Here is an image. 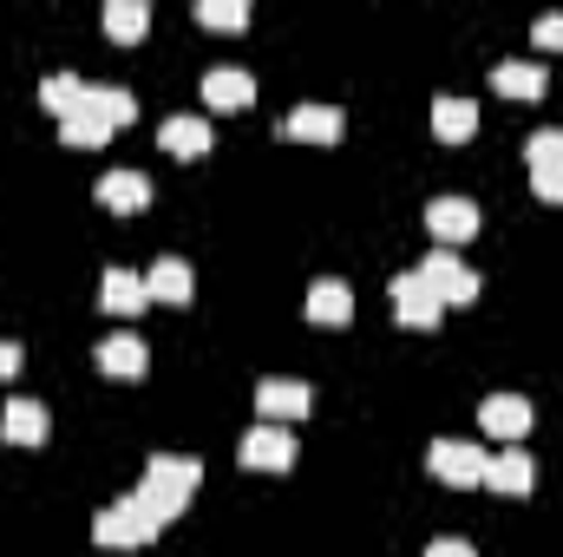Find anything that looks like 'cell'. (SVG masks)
Masks as SVG:
<instances>
[{"instance_id":"cell-9","label":"cell","mask_w":563,"mask_h":557,"mask_svg":"<svg viewBox=\"0 0 563 557\" xmlns=\"http://www.w3.org/2000/svg\"><path fill=\"white\" fill-rule=\"evenodd\" d=\"M203 106L210 112H243V106H256V79L243 66H210L203 73Z\"/></svg>"},{"instance_id":"cell-11","label":"cell","mask_w":563,"mask_h":557,"mask_svg":"<svg viewBox=\"0 0 563 557\" xmlns=\"http://www.w3.org/2000/svg\"><path fill=\"white\" fill-rule=\"evenodd\" d=\"M341 132H347V119L334 106H295L282 119V139H295V144H334Z\"/></svg>"},{"instance_id":"cell-8","label":"cell","mask_w":563,"mask_h":557,"mask_svg":"<svg viewBox=\"0 0 563 557\" xmlns=\"http://www.w3.org/2000/svg\"><path fill=\"white\" fill-rule=\"evenodd\" d=\"M308 407H314V387H308V381H263V387H256V414L269 419V426L308 419Z\"/></svg>"},{"instance_id":"cell-22","label":"cell","mask_w":563,"mask_h":557,"mask_svg":"<svg viewBox=\"0 0 563 557\" xmlns=\"http://www.w3.org/2000/svg\"><path fill=\"white\" fill-rule=\"evenodd\" d=\"M492 86H498L505 99H544V66H531V59H505V66L492 73Z\"/></svg>"},{"instance_id":"cell-30","label":"cell","mask_w":563,"mask_h":557,"mask_svg":"<svg viewBox=\"0 0 563 557\" xmlns=\"http://www.w3.org/2000/svg\"><path fill=\"white\" fill-rule=\"evenodd\" d=\"M426 557H478V551H472L465 538H432V545H426Z\"/></svg>"},{"instance_id":"cell-12","label":"cell","mask_w":563,"mask_h":557,"mask_svg":"<svg viewBox=\"0 0 563 557\" xmlns=\"http://www.w3.org/2000/svg\"><path fill=\"white\" fill-rule=\"evenodd\" d=\"M478 426H485L492 439H525V433H531V401H525V394H485Z\"/></svg>"},{"instance_id":"cell-5","label":"cell","mask_w":563,"mask_h":557,"mask_svg":"<svg viewBox=\"0 0 563 557\" xmlns=\"http://www.w3.org/2000/svg\"><path fill=\"white\" fill-rule=\"evenodd\" d=\"M394 315H400V328H439L445 321V302L426 288L420 270H407V276H394Z\"/></svg>"},{"instance_id":"cell-31","label":"cell","mask_w":563,"mask_h":557,"mask_svg":"<svg viewBox=\"0 0 563 557\" xmlns=\"http://www.w3.org/2000/svg\"><path fill=\"white\" fill-rule=\"evenodd\" d=\"M20 374V341H0V381H13Z\"/></svg>"},{"instance_id":"cell-4","label":"cell","mask_w":563,"mask_h":557,"mask_svg":"<svg viewBox=\"0 0 563 557\" xmlns=\"http://www.w3.org/2000/svg\"><path fill=\"white\" fill-rule=\"evenodd\" d=\"M420 276H426V288H432L445 308H465V302L478 295V276H472V270H465L452 250H432V256L420 263Z\"/></svg>"},{"instance_id":"cell-29","label":"cell","mask_w":563,"mask_h":557,"mask_svg":"<svg viewBox=\"0 0 563 557\" xmlns=\"http://www.w3.org/2000/svg\"><path fill=\"white\" fill-rule=\"evenodd\" d=\"M531 190H538L544 204H563V164L558 171H531Z\"/></svg>"},{"instance_id":"cell-19","label":"cell","mask_w":563,"mask_h":557,"mask_svg":"<svg viewBox=\"0 0 563 557\" xmlns=\"http://www.w3.org/2000/svg\"><path fill=\"white\" fill-rule=\"evenodd\" d=\"M99 302H106V315H139L144 302H151V288H144V276H132V270H106V282H99Z\"/></svg>"},{"instance_id":"cell-6","label":"cell","mask_w":563,"mask_h":557,"mask_svg":"<svg viewBox=\"0 0 563 557\" xmlns=\"http://www.w3.org/2000/svg\"><path fill=\"white\" fill-rule=\"evenodd\" d=\"M243 466H250V472H288V466H295V433H288V426H269V419L250 426V433H243Z\"/></svg>"},{"instance_id":"cell-26","label":"cell","mask_w":563,"mask_h":557,"mask_svg":"<svg viewBox=\"0 0 563 557\" xmlns=\"http://www.w3.org/2000/svg\"><path fill=\"white\" fill-rule=\"evenodd\" d=\"M197 20L217 26V33H243L250 26V7L243 0H197Z\"/></svg>"},{"instance_id":"cell-1","label":"cell","mask_w":563,"mask_h":557,"mask_svg":"<svg viewBox=\"0 0 563 557\" xmlns=\"http://www.w3.org/2000/svg\"><path fill=\"white\" fill-rule=\"evenodd\" d=\"M197 485H203V459L197 452H151L144 479H139V505L157 525H177L184 505L197 499Z\"/></svg>"},{"instance_id":"cell-16","label":"cell","mask_w":563,"mask_h":557,"mask_svg":"<svg viewBox=\"0 0 563 557\" xmlns=\"http://www.w3.org/2000/svg\"><path fill=\"white\" fill-rule=\"evenodd\" d=\"M99 204L119 210V217H139L144 204H151V177L144 171H106L99 177Z\"/></svg>"},{"instance_id":"cell-21","label":"cell","mask_w":563,"mask_h":557,"mask_svg":"<svg viewBox=\"0 0 563 557\" xmlns=\"http://www.w3.org/2000/svg\"><path fill=\"white\" fill-rule=\"evenodd\" d=\"M157 144H164L170 157H203V151H210V125H203V119H164V125H157Z\"/></svg>"},{"instance_id":"cell-14","label":"cell","mask_w":563,"mask_h":557,"mask_svg":"<svg viewBox=\"0 0 563 557\" xmlns=\"http://www.w3.org/2000/svg\"><path fill=\"white\" fill-rule=\"evenodd\" d=\"M46 433H53V414L40 401H7V414H0V439L7 446H46Z\"/></svg>"},{"instance_id":"cell-15","label":"cell","mask_w":563,"mask_h":557,"mask_svg":"<svg viewBox=\"0 0 563 557\" xmlns=\"http://www.w3.org/2000/svg\"><path fill=\"white\" fill-rule=\"evenodd\" d=\"M308 321H321V328H347L354 321V288L341 276H321L308 288Z\"/></svg>"},{"instance_id":"cell-3","label":"cell","mask_w":563,"mask_h":557,"mask_svg":"<svg viewBox=\"0 0 563 557\" xmlns=\"http://www.w3.org/2000/svg\"><path fill=\"white\" fill-rule=\"evenodd\" d=\"M426 466H432V479L439 485H485V446H472V439H432V452H426Z\"/></svg>"},{"instance_id":"cell-23","label":"cell","mask_w":563,"mask_h":557,"mask_svg":"<svg viewBox=\"0 0 563 557\" xmlns=\"http://www.w3.org/2000/svg\"><path fill=\"white\" fill-rule=\"evenodd\" d=\"M106 33L119 40V46H132L151 33V7L144 0H106Z\"/></svg>"},{"instance_id":"cell-24","label":"cell","mask_w":563,"mask_h":557,"mask_svg":"<svg viewBox=\"0 0 563 557\" xmlns=\"http://www.w3.org/2000/svg\"><path fill=\"white\" fill-rule=\"evenodd\" d=\"M40 99H46V112H53V119H73V112H79V99H86V79H79V73H46Z\"/></svg>"},{"instance_id":"cell-18","label":"cell","mask_w":563,"mask_h":557,"mask_svg":"<svg viewBox=\"0 0 563 557\" xmlns=\"http://www.w3.org/2000/svg\"><path fill=\"white\" fill-rule=\"evenodd\" d=\"M79 112H92V119H106V125L119 132V125H132V119H139V99H132L125 86H92V79H86V99H79Z\"/></svg>"},{"instance_id":"cell-25","label":"cell","mask_w":563,"mask_h":557,"mask_svg":"<svg viewBox=\"0 0 563 557\" xmlns=\"http://www.w3.org/2000/svg\"><path fill=\"white\" fill-rule=\"evenodd\" d=\"M59 139L73 144V151H99V144L112 139V125L92 119V112H73V119H59Z\"/></svg>"},{"instance_id":"cell-27","label":"cell","mask_w":563,"mask_h":557,"mask_svg":"<svg viewBox=\"0 0 563 557\" xmlns=\"http://www.w3.org/2000/svg\"><path fill=\"white\" fill-rule=\"evenodd\" d=\"M525 157H531V171H558V164H563V132H558V125H551V132H531Z\"/></svg>"},{"instance_id":"cell-28","label":"cell","mask_w":563,"mask_h":557,"mask_svg":"<svg viewBox=\"0 0 563 557\" xmlns=\"http://www.w3.org/2000/svg\"><path fill=\"white\" fill-rule=\"evenodd\" d=\"M531 40H538L544 53H563V13H544V20L531 26Z\"/></svg>"},{"instance_id":"cell-17","label":"cell","mask_w":563,"mask_h":557,"mask_svg":"<svg viewBox=\"0 0 563 557\" xmlns=\"http://www.w3.org/2000/svg\"><path fill=\"white\" fill-rule=\"evenodd\" d=\"M485 485H492V492H505V499H525V492L538 485V466H531V452H518V446H511V452H498V459L485 466Z\"/></svg>"},{"instance_id":"cell-2","label":"cell","mask_w":563,"mask_h":557,"mask_svg":"<svg viewBox=\"0 0 563 557\" xmlns=\"http://www.w3.org/2000/svg\"><path fill=\"white\" fill-rule=\"evenodd\" d=\"M157 532H164V525L139 505V492H125V499L99 505V518H92V545H106V551H144Z\"/></svg>"},{"instance_id":"cell-20","label":"cell","mask_w":563,"mask_h":557,"mask_svg":"<svg viewBox=\"0 0 563 557\" xmlns=\"http://www.w3.org/2000/svg\"><path fill=\"white\" fill-rule=\"evenodd\" d=\"M432 132L445 144H465L472 132H478V106L472 99H459V92H445L439 106H432Z\"/></svg>"},{"instance_id":"cell-10","label":"cell","mask_w":563,"mask_h":557,"mask_svg":"<svg viewBox=\"0 0 563 557\" xmlns=\"http://www.w3.org/2000/svg\"><path fill=\"white\" fill-rule=\"evenodd\" d=\"M426 230L439 243H465V237H478V204L472 197H432L426 204Z\"/></svg>"},{"instance_id":"cell-7","label":"cell","mask_w":563,"mask_h":557,"mask_svg":"<svg viewBox=\"0 0 563 557\" xmlns=\"http://www.w3.org/2000/svg\"><path fill=\"white\" fill-rule=\"evenodd\" d=\"M99 368H106L112 381H144V374H151V348H144V335H132V328L106 335V341H99Z\"/></svg>"},{"instance_id":"cell-13","label":"cell","mask_w":563,"mask_h":557,"mask_svg":"<svg viewBox=\"0 0 563 557\" xmlns=\"http://www.w3.org/2000/svg\"><path fill=\"white\" fill-rule=\"evenodd\" d=\"M144 288H151V302L184 308V302L197 295V276H190V263H184V256H157V263L144 270Z\"/></svg>"}]
</instances>
